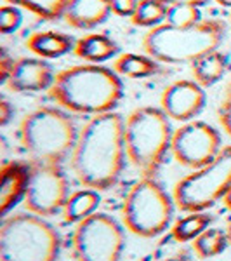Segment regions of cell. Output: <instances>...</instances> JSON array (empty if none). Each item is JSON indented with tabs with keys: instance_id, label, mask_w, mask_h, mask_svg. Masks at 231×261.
Returning a JSON list of instances; mask_svg holds the SVG:
<instances>
[{
	"instance_id": "6da1fadb",
	"label": "cell",
	"mask_w": 231,
	"mask_h": 261,
	"mask_svg": "<svg viewBox=\"0 0 231 261\" xmlns=\"http://www.w3.org/2000/svg\"><path fill=\"white\" fill-rule=\"evenodd\" d=\"M124 127L122 115L110 112L91 117L80 129L70 166L83 188L104 192L115 187L127 159Z\"/></svg>"
},
{
	"instance_id": "d6986e66",
	"label": "cell",
	"mask_w": 231,
	"mask_h": 261,
	"mask_svg": "<svg viewBox=\"0 0 231 261\" xmlns=\"http://www.w3.org/2000/svg\"><path fill=\"white\" fill-rule=\"evenodd\" d=\"M113 70H115L120 77L146 79L157 73V71L160 70V66H158V61L153 60L148 54L142 56V54H136V53H125V54H120L115 60Z\"/></svg>"
},
{
	"instance_id": "7402d4cb",
	"label": "cell",
	"mask_w": 231,
	"mask_h": 261,
	"mask_svg": "<svg viewBox=\"0 0 231 261\" xmlns=\"http://www.w3.org/2000/svg\"><path fill=\"white\" fill-rule=\"evenodd\" d=\"M4 2L21 7L44 21H57L65 14L68 0H4Z\"/></svg>"
},
{
	"instance_id": "d4e9b609",
	"label": "cell",
	"mask_w": 231,
	"mask_h": 261,
	"mask_svg": "<svg viewBox=\"0 0 231 261\" xmlns=\"http://www.w3.org/2000/svg\"><path fill=\"white\" fill-rule=\"evenodd\" d=\"M201 12L196 6H169L167 7L165 24L170 27H193L200 23Z\"/></svg>"
},
{
	"instance_id": "ba28073f",
	"label": "cell",
	"mask_w": 231,
	"mask_h": 261,
	"mask_svg": "<svg viewBox=\"0 0 231 261\" xmlns=\"http://www.w3.org/2000/svg\"><path fill=\"white\" fill-rule=\"evenodd\" d=\"M231 187V145L224 146L209 166L176 183L172 197L183 213H205L226 197Z\"/></svg>"
},
{
	"instance_id": "8fae6325",
	"label": "cell",
	"mask_w": 231,
	"mask_h": 261,
	"mask_svg": "<svg viewBox=\"0 0 231 261\" xmlns=\"http://www.w3.org/2000/svg\"><path fill=\"white\" fill-rule=\"evenodd\" d=\"M221 136L211 124L191 120L172 134L170 151L176 161L188 169H201L221 153Z\"/></svg>"
},
{
	"instance_id": "277c9868",
	"label": "cell",
	"mask_w": 231,
	"mask_h": 261,
	"mask_svg": "<svg viewBox=\"0 0 231 261\" xmlns=\"http://www.w3.org/2000/svg\"><path fill=\"white\" fill-rule=\"evenodd\" d=\"M224 21L204 19L193 27H160L150 28L142 37V49L158 63L186 65L198 60L204 54L217 50L226 37Z\"/></svg>"
},
{
	"instance_id": "4fadbf2b",
	"label": "cell",
	"mask_w": 231,
	"mask_h": 261,
	"mask_svg": "<svg viewBox=\"0 0 231 261\" xmlns=\"http://www.w3.org/2000/svg\"><path fill=\"white\" fill-rule=\"evenodd\" d=\"M54 68L42 58H19L14 60L12 70L4 86L12 92H40L49 91L54 84Z\"/></svg>"
},
{
	"instance_id": "836d02e7",
	"label": "cell",
	"mask_w": 231,
	"mask_h": 261,
	"mask_svg": "<svg viewBox=\"0 0 231 261\" xmlns=\"http://www.w3.org/2000/svg\"><path fill=\"white\" fill-rule=\"evenodd\" d=\"M226 235H228V241H229V244H231V223L228 225V228H226Z\"/></svg>"
},
{
	"instance_id": "e0dca14e",
	"label": "cell",
	"mask_w": 231,
	"mask_h": 261,
	"mask_svg": "<svg viewBox=\"0 0 231 261\" xmlns=\"http://www.w3.org/2000/svg\"><path fill=\"white\" fill-rule=\"evenodd\" d=\"M75 56L87 63L101 65L103 61L111 60L119 53V44L104 33H87L80 37L75 44Z\"/></svg>"
},
{
	"instance_id": "484cf974",
	"label": "cell",
	"mask_w": 231,
	"mask_h": 261,
	"mask_svg": "<svg viewBox=\"0 0 231 261\" xmlns=\"http://www.w3.org/2000/svg\"><path fill=\"white\" fill-rule=\"evenodd\" d=\"M23 16H21L19 7L16 6H2L0 7V32L2 33H12L19 28Z\"/></svg>"
},
{
	"instance_id": "5b68a950",
	"label": "cell",
	"mask_w": 231,
	"mask_h": 261,
	"mask_svg": "<svg viewBox=\"0 0 231 261\" xmlns=\"http://www.w3.org/2000/svg\"><path fill=\"white\" fill-rule=\"evenodd\" d=\"M170 119L162 108L139 107L129 113L124 136L127 161L141 178H157L172 145Z\"/></svg>"
},
{
	"instance_id": "7c38bea8",
	"label": "cell",
	"mask_w": 231,
	"mask_h": 261,
	"mask_svg": "<svg viewBox=\"0 0 231 261\" xmlns=\"http://www.w3.org/2000/svg\"><path fill=\"white\" fill-rule=\"evenodd\" d=\"M162 110L170 120L191 122L205 107V89L195 81H178L162 92Z\"/></svg>"
},
{
	"instance_id": "2e32d148",
	"label": "cell",
	"mask_w": 231,
	"mask_h": 261,
	"mask_svg": "<svg viewBox=\"0 0 231 261\" xmlns=\"http://www.w3.org/2000/svg\"><path fill=\"white\" fill-rule=\"evenodd\" d=\"M26 47L42 60H56L68 53H73L77 40L61 32H35L26 39Z\"/></svg>"
},
{
	"instance_id": "f1b7e54d",
	"label": "cell",
	"mask_w": 231,
	"mask_h": 261,
	"mask_svg": "<svg viewBox=\"0 0 231 261\" xmlns=\"http://www.w3.org/2000/svg\"><path fill=\"white\" fill-rule=\"evenodd\" d=\"M12 117H14V107L11 105V101L2 99L0 101V125L6 127L12 120Z\"/></svg>"
},
{
	"instance_id": "3957f363",
	"label": "cell",
	"mask_w": 231,
	"mask_h": 261,
	"mask_svg": "<svg viewBox=\"0 0 231 261\" xmlns=\"http://www.w3.org/2000/svg\"><path fill=\"white\" fill-rule=\"evenodd\" d=\"M78 133L71 113L60 107L37 108L19 124V141L30 164L63 166L73 153Z\"/></svg>"
},
{
	"instance_id": "83f0119b",
	"label": "cell",
	"mask_w": 231,
	"mask_h": 261,
	"mask_svg": "<svg viewBox=\"0 0 231 261\" xmlns=\"http://www.w3.org/2000/svg\"><path fill=\"white\" fill-rule=\"evenodd\" d=\"M219 122L224 129V133L231 136V91L226 94V98L222 99L219 107Z\"/></svg>"
},
{
	"instance_id": "52a82bcc",
	"label": "cell",
	"mask_w": 231,
	"mask_h": 261,
	"mask_svg": "<svg viewBox=\"0 0 231 261\" xmlns=\"http://www.w3.org/2000/svg\"><path fill=\"white\" fill-rule=\"evenodd\" d=\"M174 204V197L165 192L157 178H141L124 200L122 218L125 228L142 239L157 237L170 225Z\"/></svg>"
},
{
	"instance_id": "9c48e42d",
	"label": "cell",
	"mask_w": 231,
	"mask_h": 261,
	"mask_svg": "<svg viewBox=\"0 0 231 261\" xmlns=\"http://www.w3.org/2000/svg\"><path fill=\"white\" fill-rule=\"evenodd\" d=\"M124 247V228L106 213L96 211L77 223L71 237L75 261H120Z\"/></svg>"
},
{
	"instance_id": "8992f818",
	"label": "cell",
	"mask_w": 231,
	"mask_h": 261,
	"mask_svg": "<svg viewBox=\"0 0 231 261\" xmlns=\"http://www.w3.org/2000/svg\"><path fill=\"white\" fill-rule=\"evenodd\" d=\"M61 237L45 218L33 213L4 216L0 225V261H57Z\"/></svg>"
},
{
	"instance_id": "44dd1931",
	"label": "cell",
	"mask_w": 231,
	"mask_h": 261,
	"mask_svg": "<svg viewBox=\"0 0 231 261\" xmlns=\"http://www.w3.org/2000/svg\"><path fill=\"white\" fill-rule=\"evenodd\" d=\"M212 223V218L205 213H188L179 218L172 226V237L178 242H193L200 233H204Z\"/></svg>"
},
{
	"instance_id": "7a4b0ae2",
	"label": "cell",
	"mask_w": 231,
	"mask_h": 261,
	"mask_svg": "<svg viewBox=\"0 0 231 261\" xmlns=\"http://www.w3.org/2000/svg\"><path fill=\"white\" fill-rule=\"evenodd\" d=\"M47 94L63 110L96 117L115 112L124 96V86L113 68L83 63L57 71Z\"/></svg>"
},
{
	"instance_id": "e575fe53",
	"label": "cell",
	"mask_w": 231,
	"mask_h": 261,
	"mask_svg": "<svg viewBox=\"0 0 231 261\" xmlns=\"http://www.w3.org/2000/svg\"><path fill=\"white\" fill-rule=\"evenodd\" d=\"M229 21H231V14H229Z\"/></svg>"
},
{
	"instance_id": "cb8c5ba5",
	"label": "cell",
	"mask_w": 231,
	"mask_h": 261,
	"mask_svg": "<svg viewBox=\"0 0 231 261\" xmlns=\"http://www.w3.org/2000/svg\"><path fill=\"white\" fill-rule=\"evenodd\" d=\"M167 7L160 0H139L137 9L132 14V24L142 28H155L165 23Z\"/></svg>"
},
{
	"instance_id": "30bf717a",
	"label": "cell",
	"mask_w": 231,
	"mask_h": 261,
	"mask_svg": "<svg viewBox=\"0 0 231 261\" xmlns=\"http://www.w3.org/2000/svg\"><path fill=\"white\" fill-rule=\"evenodd\" d=\"M30 183L24 195V209L37 216H54L70 199V185L63 166L30 164Z\"/></svg>"
},
{
	"instance_id": "ac0fdd59",
	"label": "cell",
	"mask_w": 231,
	"mask_h": 261,
	"mask_svg": "<svg viewBox=\"0 0 231 261\" xmlns=\"http://www.w3.org/2000/svg\"><path fill=\"white\" fill-rule=\"evenodd\" d=\"M226 68H228V63L224 54L219 50H212L191 63L193 81L198 82L204 89L211 87L224 77Z\"/></svg>"
},
{
	"instance_id": "5bb4252c",
	"label": "cell",
	"mask_w": 231,
	"mask_h": 261,
	"mask_svg": "<svg viewBox=\"0 0 231 261\" xmlns=\"http://www.w3.org/2000/svg\"><path fill=\"white\" fill-rule=\"evenodd\" d=\"M30 164L7 162L2 166V181H0V214L7 216L16 207L19 200H24L30 183Z\"/></svg>"
},
{
	"instance_id": "ffe728a7",
	"label": "cell",
	"mask_w": 231,
	"mask_h": 261,
	"mask_svg": "<svg viewBox=\"0 0 231 261\" xmlns=\"http://www.w3.org/2000/svg\"><path fill=\"white\" fill-rule=\"evenodd\" d=\"M99 192L92 188H83L75 193H71L68 202L65 205V218L68 223H80L91 214H94L99 207Z\"/></svg>"
},
{
	"instance_id": "9a60e30c",
	"label": "cell",
	"mask_w": 231,
	"mask_h": 261,
	"mask_svg": "<svg viewBox=\"0 0 231 261\" xmlns=\"http://www.w3.org/2000/svg\"><path fill=\"white\" fill-rule=\"evenodd\" d=\"M110 14V0H68L63 19L77 30H92L106 23Z\"/></svg>"
},
{
	"instance_id": "d6a6232c",
	"label": "cell",
	"mask_w": 231,
	"mask_h": 261,
	"mask_svg": "<svg viewBox=\"0 0 231 261\" xmlns=\"http://www.w3.org/2000/svg\"><path fill=\"white\" fill-rule=\"evenodd\" d=\"M214 2H217L222 7H231V0H214Z\"/></svg>"
},
{
	"instance_id": "f546056e",
	"label": "cell",
	"mask_w": 231,
	"mask_h": 261,
	"mask_svg": "<svg viewBox=\"0 0 231 261\" xmlns=\"http://www.w3.org/2000/svg\"><path fill=\"white\" fill-rule=\"evenodd\" d=\"M12 65H14V58H11L7 54V50L4 49L2 50V58H0V73H2V84L7 81L9 77L11 70H12Z\"/></svg>"
},
{
	"instance_id": "4316f807",
	"label": "cell",
	"mask_w": 231,
	"mask_h": 261,
	"mask_svg": "<svg viewBox=\"0 0 231 261\" xmlns=\"http://www.w3.org/2000/svg\"><path fill=\"white\" fill-rule=\"evenodd\" d=\"M110 4L113 14L122 16V18H132L139 0H110Z\"/></svg>"
},
{
	"instance_id": "1f68e13d",
	"label": "cell",
	"mask_w": 231,
	"mask_h": 261,
	"mask_svg": "<svg viewBox=\"0 0 231 261\" xmlns=\"http://www.w3.org/2000/svg\"><path fill=\"white\" fill-rule=\"evenodd\" d=\"M222 202H224V204H226V207H228L229 211H231V187H229L228 193H226V197H224V199H222Z\"/></svg>"
},
{
	"instance_id": "4dcf8cb0",
	"label": "cell",
	"mask_w": 231,
	"mask_h": 261,
	"mask_svg": "<svg viewBox=\"0 0 231 261\" xmlns=\"http://www.w3.org/2000/svg\"><path fill=\"white\" fill-rule=\"evenodd\" d=\"M165 6H196L201 7L209 2V0H160Z\"/></svg>"
},
{
	"instance_id": "603a6c76",
	"label": "cell",
	"mask_w": 231,
	"mask_h": 261,
	"mask_svg": "<svg viewBox=\"0 0 231 261\" xmlns=\"http://www.w3.org/2000/svg\"><path fill=\"white\" fill-rule=\"evenodd\" d=\"M228 235L221 228H207L193 241V249L200 258H216L228 247Z\"/></svg>"
}]
</instances>
